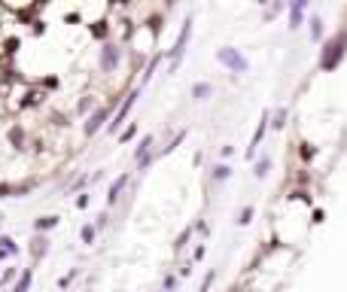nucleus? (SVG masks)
I'll use <instances>...</instances> for the list:
<instances>
[{
	"instance_id": "6e6552de",
	"label": "nucleus",
	"mask_w": 347,
	"mask_h": 292,
	"mask_svg": "<svg viewBox=\"0 0 347 292\" xmlns=\"http://www.w3.org/2000/svg\"><path fill=\"white\" fill-rule=\"evenodd\" d=\"M210 95V85H195V98H204Z\"/></svg>"
},
{
	"instance_id": "f257e3e1",
	"label": "nucleus",
	"mask_w": 347,
	"mask_h": 292,
	"mask_svg": "<svg viewBox=\"0 0 347 292\" xmlns=\"http://www.w3.org/2000/svg\"><path fill=\"white\" fill-rule=\"evenodd\" d=\"M344 52H347V34L341 31V34H335L332 40L326 43V49H323V55H320V67H323V70H335Z\"/></svg>"
},
{
	"instance_id": "f03ea898",
	"label": "nucleus",
	"mask_w": 347,
	"mask_h": 292,
	"mask_svg": "<svg viewBox=\"0 0 347 292\" xmlns=\"http://www.w3.org/2000/svg\"><path fill=\"white\" fill-rule=\"evenodd\" d=\"M219 61H226V64H231L237 73H241L247 64H244V58H241V55H237L234 49H223V52H219Z\"/></svg>"
},
{
	"instance_id": "9b49d317",
	"label": "nucleus",
	"mask_w": 347,
	"mask_h": 292,
	"mask_svg": "<svg viewBox=\"0 0 347 292\" xmlns=\"http://www.w3.org/2000/svg\"><path fill=\"white\" fill-rule=\"evenodd\" d=\"M12 192V186H6V182H0V195H9Z\"/></svg>"
},
{
	"instance_id": "423d86ee",
	"label": "nucleus",
	"mask_w": 347,
	"mask_h": 292,
	"mask_svg": "<svg viewBox=\"0 0 347 292\" xmlns=\"http://www.w3.org/2000/svg\"><path fill=\"white\" fill-rule=\"evenodd\" d=\"M55 222H58V219H55V216H43L40 222H37V228H49V225H55Z\"/></svg>"
},
{
	"instance_id": "9d476101",
	"label": "nucleus",
	"mask_w": 347,
	"mask_h": 292,
	"mask_svg": "<svg viewBox=\"0 0 347 292\" xmlns=\"http://www.w3.org/2000/svg\"><path fill=\"white\" fill-rule=\"evenodd\" d=\"M91 237H95V228L85 225V228H82V241H91Z\"/></svg>"
},
{
	"instance_id": "39448f33",
	"label": "nucleus",
	"mask_w": 347,
	"mask_h": 292,
	"mask_svg": "<svg viewBox=\"0 0 347 292\" xmlns=\"http://www.w3.org/2000/svg\"><path fill=\"white\" fill-rule=\"evenodd\" d=\"M125 182H128V177H119V180L113 182V189H110V201H116V198H119V192H122Z\"/></svg>"
},
{
	"instance_id": "1a4fd4ad",
	"label": "nucleus",
	"mask_w": 347,
	"mask_h": 292,
	"mask_svg": "<svg viewBox=\"0 0 347 292\" xmlns=\"http://www.w3.org/2000/svg\"><path fill=\"white\" fill-rule=\"evenodd\" d=\"M283 116H286L283 110H277V116H274V128H280V125H283Z\"/></svg>"
},
{
	"instance_id": "7ed1b4c3",
	"label": "nucleus",
	"mask_w": 347,
	"mask_h": 292,
	"mask_svg": "<svg viewBox=\"0 0 347 292\" xmlns=\"http://www.w3.org/2000/svg\"><path fill=\"white\" fill-rule=\"evenodd\" d=\"M116 61H119V49H116V46H107V49H104V55H101L104 70H113V67H116Z\"/></svg>"
},
{
	"instance_id": "20e7f679",
	"label": "nucleus",
	"mask_w": 347,
	"mask_h": 292,
	"mask_svg": "<svg viewBox=\"0 0 347 292\" xmlns=\"http://www.w3.org/2000/svg\"><path fill=\"white\" fill-rule=\"evenodd\" d=\"M101 122H104V110H98L95 116H91L88 122H85V134H95L98 128H101Z\"/></svg>"
},
{
	"instance_id": "0eeeda50",
	"label": "nucleus",
	"mask_w": 347,
	"mask_h": 292,
	"mask_svg": "<svg viewBox=\"0 0 347 292\" xmlns=\"http://www.w3.org/2000/svg\"><path fill=\"white\" fill-rule=\"evenodd\" d=\"M28 283H31V271L25 274V277H22V280H18V286H15V292H25V289H28Z\"/></svg>"
}]
</instances>
